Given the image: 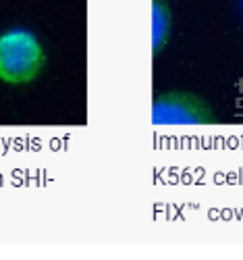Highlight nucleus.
<instances>
[{"label": "nucleus", "mask_w": 243, "mask_h": 260, "mask_svg": "<svg viewBox=\"0 0 243 260\" xmlns=\"http://www.w3.org/2000/svg\"><path fill=\"white\" fill-rule=\"evenodd\" d=\"M152 123L164 125H216L218 115L214 108L197 94L166 92L152 104Z\"/></svg>", "instance_id": "obj_2"}, {"label": "nucleus", "mask_w": 243, "mask_h": 260, "mask_svg": "<svg viewBox=\"0 0 243 260\" xmlns=\"http://www.w3.org/2000/svg\"><path fill=\"white\" fill-rule=\"evenodd\" d=\"M46 64L36 34L27 29H11L0 36V79L19 85L33 81Z\"/></svg>", "instance_id": "obj_1"}, {"label": "nucleus", "mask_w": 243, "mask_h": 260, "mask_svg": "<svg viewBox=\"0 0 243 260\" xmlns=\"http://www.w3.org/2000/svg\"><path fill=\"white\" fill-rule=\"evenodd\" d=\"M170 34V9L166 0H152V52L156 56Z\"/></svg>", "instance_id": "obj_3"}]
</instances>
